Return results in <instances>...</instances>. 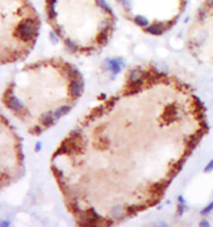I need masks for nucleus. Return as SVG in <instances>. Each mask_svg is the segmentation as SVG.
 I'll use <instances>...</instances> for the list:
<instances>
[{
	"label": "nucleus",
	"mask_w": 213,
	"mask_h": 227,
	"mask_svg": "<svg viewBox=\"0 0 213 227\" xmlns=\"http://www.w3.org/2000/svg\"><path fill=\"white\" fill-rule=\"evenodd\" d=\"M84 90L74 65L52 57L26 65L2 95L5 107L32 136H40L72 110Z\"/></svg>",
	"instance_id": "obj_1"
},
{
	"label": "nucleus",
	"mask_w": 213,
	"mask_h": 227,
	"mask_svg": "<svg viewBox=\"0 0 213 227\" xmlns=\"http://www.w3.org/2000/svg\"><path fill=\"white\" fill-rule=\"evenodd\" d=\"M47 22L72 54L89 56L105 47L115 16L105 0H44Z\"/></svg>",
	"instance_id": "obj_2"
},
{
	"label": "nucleus",
	"mask_w": 213,
	"mask_h": 227,
	"mask_svg": "<svg viewBox=\"0 0 213 227\" xmlns=\"http://www.w3.org/2000/svg\"><path fill=\"white\" fill-rule=\"evenodd\" d=\"M39 31V16L29 0H0V65L26 58Z\"/></svg>",
	"instance_id": "obj_3"
},
{
	"label": "nucleus",
	"mask_w": 213,
	"mask_h": 227,
	"mask_svg": "<svg viewBox=\"0 0 213 227\" xmlns=\"http://www.w3.org/2000/svg\"><path fill=\"white\" fill-rule=\"evenodd\" d=\"M23 171L21 139L7 119L0 114V191L16 182Z\"/></svg>",
	"instance_id": "obj_4"
},
{
	"label": "nucleus",
	"mask_w": 213,
	"mask_h": 227,
	"mask_svg": "<svg viewBox=\"0 0 213 227\" xmlns=\"http://www.w3.org/2000/svg\"><path fill=\"white\" fill-rule=\"evenodd\" d=\"M206 130L203 128H201L200 131H198L196 134L194 135H191V136H189L188 140H187V146H188V148L190 150H192V149L196 148V146L198 145V143L201 141V137L203 136L204 134L206 132Z\"/></svg>",
	"instance_id": "obj_5"
},
{
	"label": "nucleus",
	"mask_w": 213,
	"mask_h": 227,
	"mask_svg": "<svg viewBox=\"0 0 213 227\" xmlns=\"http://www.w3.org/2000/svg\"><path fill=\"white\" fill-rule=\"evenodd\" d=\"M169 184H170V181H168V182L163 181V182L155 183V184H154L152 186H151V188H150V192H151L154 196L162 195L164 192V190H166V187L168 186Z\"/></svg>",
	"instance_id": "obj_6"
},
{
	"label": "nucleus",
	"mask_w": 213,
	"mask_h": 227,
	"mask_svg": "<svg viewBox=\"0 0 213 227\" xmlns=\"http://www.w3.org/2000/svg\"><path fill=\"white\" fill-rule=\"evenodd\" d=\"M150 34L152 35H161L165 31V27L161 23H153L150 25L148 27H146L145 29Z\"/></svg>",
	"instance_id": "obj_7"
},
{
	"label": "nucleus",
	"mask_w": 213,
	"mask_h": 227,
	"mask_svg": "<svg viewBox=\"0 0 213 227\" xmlns=\"http://www.w3.org/2000/svg\"><path fill=\"white\" fill-rule=\"evenodd\" d=\"M132 21L135 24H136L139 27H145L148 25L149 22L148 19L146 17H144L142 15H136L135 17L132 18Z\"/></svg>",
	"instance_id": "obj_8"
},
{
	"label": "nucleus",
	"mask_w": 213,
	"mask_h": 227,
	"mask_svg": "<svg viewBox=\"0 0 213 227\" xmlns=\"http://www.w3.org/2000/svg\"><path fill=\"white\" fill-rule=\"evenodd\" d=\"M184 162H185V160L182 159V160H179V161H177L176 164H174L172 168H171V170H170V172H169V176H170V178L174 177V176H175V175L181 170V167H182Z\"/></svg>",
	"instance_id": "obj_9"
},
{
	"label": "nucleus",
	"mask_w": 213,
	"mask_h": 227,
	"mask_svg": "<svg viewBox=\"0 0 213 227\" xmlns=\"http://www.w3.org/2000/svg\"><path fill=\"white\" fill-rule=\"evenodd\" d=\"M176 115V108L173 106H169L166 109V112L164 114V118L167 120H172Z\"/></svg>",
	"instance_id": "obj_10"
},
{
	"label": "nucleus",
	"mask_w": 213,
	"mask_h": 227,
	"mask_svg": "<svg viewBox=\"0 0 213 227\" xmlns=\"http://www.w3.org/2000/svg\"><path fill=\"white\" fill-rule=\"evenodd\" d=\"M206 8H199L198 9V12H197V15H196V17H197V19L199 21H203L205 18L206 17Z\"/></svg>",
	"instance_id": "obj_11"
},
{
	"label": "nucleus",
	"mask_w": 213,
	"mask_h": 227,
	"mask_svg": "<svg viewBox=\"0 0 213 227\" xmlns=\"http://www.w3.org/2000/svg\"><path fill=\"white\" fill-rule=\"evenodd\" d=\"M195 105H196V108L199 109V110H202L203 109V104L201 103V101H200V99L198 97L195 96Z\"/></svg>",
	"instance_id": "obj_12"
},
{
	"label": "nucleus",
	"mask_w": 213,
	"mask_h": 227,
	"mask_svg": "<svg viewBox=\"0 0 213 227\" xmlns=\"http://www.w3.org/2000/svg\"><path fill=\"white\" fill-rule=\"evenodd\" d=\"M212 209H213V202H211V204L208 205V206H206L204 210H202V211H201V214H202V215H206V214L209 213L210 211H211Z\"/></svg>",
	"instance_id": "obj_13"
},
{
	"label": "nucleus",
	"mask_w": 213,
	"mask_h": 227,
	"mask_svg": "<svg viewBox=\"0 0 213 227\" xmlns=\"http://www.w3.org/2000/svg\"><path fill=\"white\" fill-rule=\"evenodd\" d=\"M213 170V160H211L210 162H209V164L206 166V168H205V171H206V172H208V171H211V170Z\"/></svg>",
	"instance_id": "obj_14"
},
{
	"label": "nucleus",
	"mask_w": 213,
	"mask_h": 227,
	"mask_svg": "<svg viewBox=\"0 0 213 227\" xmlns=\"http://www.w3.org/2000/svg\"><path fill=\"white\" fill-rule=\"evenodd\" d=\"M205 4L209 8H213V0H206Z\"/></svg>",
	"instance_id": "obj_15"
},
{
	"label": "nucleus",
	"mask_w": 213,
	"mask_h": 227,
	"mask_svg": "<svg viewBox=\"0 0 213 227\" xmlns=\"http://www.w3.org/2000/svg\"><path fill=\"white\" fill-rule=\"evenodd\" d=\"M200 225H201V226H210V224H209L206 220H203V221H201Z\"/></svg>",
	"instance_id": "obj_16"
}]
</instances>
